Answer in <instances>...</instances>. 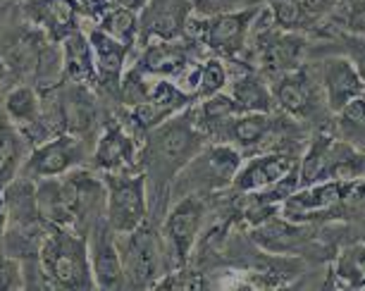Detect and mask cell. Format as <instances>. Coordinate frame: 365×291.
Returning <instances> with one entry per match:
<instances>
[{
    "instance_id": "6da1fadb",
    "label": "cell",
    "mask_w": 365,
    "mask_h": 291,
    "mask_svg": "<svg viewBox=\"0 0 365 291\" xmlns=\"http://www.w3.org/2000/svg\"><path fill=\"white\" fill-rule=\"evenodd\" d=\"M36 205L43 225L70 227L86 237L96 220L106 215V182L86 168L38 179Z\"/></svg>"
},
{
    "instance_id": "7a4b0ae2",
    "label": "cell",
    "mask_w": 365,
    "mask_h": 291,
    "mask_svg": "<svg viewBox=\"0 0 365 291\" xmlns=\"http://www.w3.org/2000/svg\"><path fill=\"white\" fill-rule=\"evenodd\" d=\"M205 141L208 136L196 120L194 106H189L143 134L139 170L146 172V177L155 179L158 184L170 182L184 165L201 153Z\"/></svg>"
},
{
    "instance_id": "3957f363",
    "label": "cell",
    "mask_w": 365,
    "mask_h": 291,
    "mask_svg": "<svg viewBox=\"0 0 365 291\" xmlns=\"http://www.w3.org/2000/svg\"><path fill=\"white\" fill-rule=\"evenodd\" d=\"M38 258L43 265L51 289L86 291L96 289L91 260H88V239L70 227L46 225L41 239Z\"/></svg>"
},
{
    "instance_id": "277c9868",
    "label": "cell",
    "mask_w": 365,
    "mask_h": 291,
    "mask_svg": "<svg viewBox=\"0 0 365 291\" xmlns=\"http://www.w3.org/2000/svg\"><path fill=\"white\" fill-rule=\"evenodd\" d=\"M117 248H120L122 270H125L127 289H155L160 277H168L165 270L172 267L163 237L148 225L136 227L129 234H117Z\"/></svg>"
},
{
    "instance_id": "5b68a950",
    "label": "cell",
    "mask_w": 365,
    "mask_h": 291,
    "mask_svg": "<svg viewBox=\"0 0 365 291\" xmlns=\"http://www.w3.org/2000/svg\"><path fill=\"white\" fill-rule=\"evenodd\" d=\"M106 220L115 234H129L148 218V177L136 172H103Z\"/></svg>"
},
{
    "instance_id": "8992f818",
    "label": "cell",
    "mask_w": 365,
    "mask_h": 291,
    "mask_svg": "<svg viewBox=\"0 0 365 291\" xmlns=\"http://www.w3.org/2000/svg\"><path fill=\"white\" fill-rule=\"evenodd\" d=\"M260 8L249 3L246 8L222 12L212 17H194L187 22V31L210 53L225 60L239 58L241 51L249 46V36L253 31V22L260 17Z\"/></svg>"
},
{
    "instance_id": "52a82bcc",
    "label": "cell",
    "mask_w": 365,
    "mask_h": 291,
    "mask_svg": "<svg viewBox=\"0 0 365 291\" xmlns=\"http://www.w3.org/2000/svg\"><path fill=\"white\" fill-rule=\"evenodd\" d=\"M244 163L239 148L232 143H212L198 153L194 160H189L182 170L177 172L175 179V196L182 198L187 193H203L210 189H222L232 184L234 177Z\"/></svg>"
},
{
    "instance_id": "ba28073f",
    "label": "cell",
    "mask_w": 365,
    "mask_h": 291,
    "mask_svg": "<svg viewBox=\"0 0 365 291\" xmlns=\"http://www.w3.org/2000/svg\"><path fill=\"white\" fill-rule=\"evenodd\" d=\"M93 146H88V138L74 136V134H58L51 141L34 146L31 153L26 155L19 175L31 179H46V177H60L67 172L84 168L91 160Z\"/></svg>"
},
{
    "instance_id": "9c48e42d",
    "label": "cell",
    "mask_w": 365,
    "mask_h": 291,
    "mask_svg": "<svg viewBox=\"0 0 365 291\" xmlns=\"http://www.w3.org/2000/svg\"><path fill=\"white\" fill-rule=\"evenodd\" d=\"M205 218V200L203 193H187V196L177 198L172 210L165 218L163 237L168 246L172 267H184L194 251L198 234H201Z\"/></svg>"
},
{
    "instance_id": "30bf717a",
    "label": "cell",
    "mask_w": 365,
    "mask_h": 291,
    "mask_svg": "<svg viewBox=\"0 0 365 291\" xmlns=\"http://www.w3.org/2000/svg\"><path fill=\"white\" fill-rule=\"evenodd\" d=\"M139 136L127 120H108L96 136L91 150L93 170L101 172H136L139 170Z\"/></svg>"
},
{
    "instance_id": "8fae6325",
    "label": "cell",
    "mask_w": 365,
    "mask_h": 291,
    "mask_svg": "<svg viewBox=\"0 0 365 291\" xmlns=\"http://www.w3.org/2000/svg\"><path fill=\"white\" fill-rule=\"evenodd\" d=\"M365 191V184L361 179L354 182H339V179H329V182H318L311 186H303V191H294L292 196L284 198V218L294 223L303 220H313L318 215L332 213L336 205L344 200L361 196Z\"/></svg>"
},
{
    "instance_id": "7c38bea8",
    "label": "cell",
    "mask_w": 365,
    "mask_h": 291,
    "mask_svg": "<svg viewBox=\"0 0 365 291\" xmlns=\"http://www.w3.org/2000/svg\"><path fill=\"white\" fill-rule=\"evenodd\" d=\"M86 239H88V260H91L96 289H110V291L127 289L120 248H117V234L110 230L106 215H101L91 225Z\"/></svg>"
},
{
    "instance_id": "4fadbf2b",
    "label": "cell",
    "mask_w": 365,
    "mask_h": 291,
    "mask_svg": "<svg viewBox=\"0 0 365 291\" xmlns=\"http://www.w3.org/2000/svg\"><path fill=\"white\" fill-rule=\"evenodd\" d=\"M253 51H256L258 67L272 74H284L301 67L303 53H306V39L292 29H282L272 22L256 34Z\"/></svg>"
},
{
    "instance_id": "5bb4252c",
    "label": "cell",
    "mask_w": 365,
    "mask_h": 291,
    "mask_svg": "<svg viewBox=\"0 0 365 291\" xmlns=\"http://www.w3.org/2000/svg\"><path fill=\"white\" fill-rule=\"evenodd\" d=\"M196 44L191 41L179 39H168V41H150L143 46L139 58L134 60V65L141 74L146 77H182L189 67H194L196 60Z\"/></svg>"
},
{
    "instance_id": "9a60e30c",
    "label": "cell",
    "mask_w": 365,
    "mask_h": 291,
    "mask_svg": "<svg viewBox=\"0 0 365 291\" xmlns=\"http://www.w3.org/2000/svg\"><path fill=\"white\" fill-rule=\"evenodd\" d=\"M22 12L26 22L38 26L55 44L81 29V15H86L84 5L77 0H24Z\"/></svg>"
},
{
    "instance_id": "2e32d148",
    "label": "cell",
    "mask_w": 365,
    "mask_h": 291,
    "mask_svg": "<svg viewBox=\"0 0 365 291\" xmlns=\"http://www.w3.org/2000/svg\"><path fill=\"white\" fill-rule=\"evenodd\" d=\"M320 91L325 96L329 110H341L358 96L365 93V81L361 79L358 69L354 67L346 55H327L318 65Z\"/></svg>"
},
{
    "instance_id": "e0dca14e",
    "label": "cell",
    "mask_w": 365,
    "mask_h": 291,
    "mask_svg": "<svg viewBox=\"0 0 365 291\" xmlns=\"http://www.w3.org/2000/svg\"><path fill=\"white\" fill-rule=\"evenodd\" d=\"M277 129L279 122L274 120L272 113H239L227 120L210 138L217 143H232L244 155L263 148Z\"/></svg>"
},
{
    "instance_id": "ac0fdd59",
    "label": "cell",
    "mask_w": 365,
    "mask_h": 291,
    "mask_svg": "<svg viewBox=\"0 0 365 291\" xmlns=\"http://www.w3.org/2000/svg\"><path fill=\"white\" fill-rule=\"evenodd\" d=\"M60 106H63V120L67 134L88 138L98 127V98L91 84H77V81H63L58 84Z\"/></svg>"
},
{
    "instance_id": "d6986e66",
    "label": "cell",
    "mask_w": 365,
    "mask_h": 291,
    "mask_svg": "<svg viewBox=\"0 0 365 291\" xmlns=\"http://www.w3.org/2000/svg\"><path fill=\"white\" fill-rule=\"evenodd\" d=\"M270 88L274 96V106H279L296 120H306L318 108L320 81H315L306 67L277 74V81Z\"/></svg>"
},
{
    "instance_id": "ffe728a7",
    "label": "cell",
    "mask_w": 365,
    "mask_h": 291,
    "mask_svg": "<svg viewBox=\"0 0 365 291\" xmlns=\"http://www.w3.org/2000/svg\"><path fill=\"white\" fill-rule=\"evenodd\" d=\"M299 168V163L287 153H263L251 158L249 163H241V168L234 177V189L241 193H256L270 189L282 179H287Z\"/></svg>"
},
{
    "instance_id": "44dd1931",
    "label": "cell",
    "mask_w": 365,
    "mask_h": 291,
    "mask_svg": "<svg viewBox=\"0 0 365 291\" xmlns=\"http://www.w3.org/2000/svg\"><path fill=\"white\" fill-rule=\"evenodd\" d=\"M86 34H88V41H91V48H93L98 84L103 88H108V91L117 93L120 91L122 77H125V72H127V60H129L132 48L125 46L122 41L108 36V34L98 29V26H91Z\"/></svg>"
},
{
    "instance_id": "7402d4cb",
    "label": "cell",
    "mask_w": 365,
    "mask_h": 291,
    "mask_svg": "<svg viewBox=\"0 0 365 291\" xmlns=\"http://www.w3.org/2000/svg\"><path fill=\"white\" fill-rule=\"evenodd\" d=\"M8 213V227L12 230H34L41 227V215L36 205V179L19 175L0 191Z\"/></svg>"
},
{
    "instance_id": "603a6c76",
    "label": "cell",
    "mask_w": 365,
    "mask_h": 291,
    "mask_svg": "<svg viewBox=\"0 0 365 291\" xmlns=\"http://www.w3.org/2000/svg\"><path fill=\"white\" fill-rule=\"evenodd\" d=\"M60 51H63V81H77V84L91 86L98 84L93 48L86 31H72L70 36L60 41Z\"/></svg>"
},
{
    "instance_id": "cb8c5ba5",
    "label": "cell",
    "mask_w": 365,
    "mask_h": 291,
    "mask_svg": "<svg viewBox=\"0 0 365 291\" xmlns=\"http://www.w3.org/2000/svg\"><path fill=\"white\" fill-rule=\"evenodd\" d=\"M29 153H31V143L26 141L22 129L12 120H8L3 110H0V191L12 179L19 177L22 165Z\"/></svg>"
},
{
    "instance_id": "d4e9b609",
    "label": "cell",
    "mask_w": 365,
    "mask_h": 291,
    "mask_svg": "<svg viewBox=\"0 0 365 291\" xmlns=\"http://www.w3.org/2000/svg\"><path fill=\"white\" fill-rule=\"evenodd\" d=\"M230 81H232L230 96L237 101L241 113H272L274 110L272 88L265 84L256 69L244 67L241 77H230Z\"/></svg>"
},
{
    "instance_id": "484cf974",
    "label": "cell",
    "mask_w": 365,
    "mask_h": 291,
    "mask_svg": "<svg viewBox=\"0 0 365 291\" xmlns=\"http://www.w3.org/2000/svg\"><path fill=\"white\" fill-rule=\"evenodd\" d=\"M3 113L22 129V134H29L41 115V91L34 84H17L5 93Z\"/></svg>"
},
{
    "instance_id": "4316f807",
    "label": "cell",
    "mask_w": 365,
    "mask_h": 291,
    "mask_svg": "<svg viewBox=\"0 0 365 291\" xmlns=\"http://www.w3.org/2000/svg\"><path fill=\"white\" fill-rule=\"evenodd\" d=\"M98 29L106 31L108 36L122 41L125 46L134 48L139 44V34H141L139 12H132L125 8H108L98 17Z\"/></svg>"
},
{
    "instance_id": "83f0119b",
    "label": "cell",
    "mask_w": 365,
    "mask_h": 291,
    "mask_svg": "<svg viewBox=\"0 0 365 291\" xmlns=\"http://www.w3.org/2000/svg\"><path fill=\"white\" fill-rule=\"evenodd\" d=\"M336 134L354 148L365 150V93L336 110Z\"/></svg>"
},
{
    "instance_id": "f1b7e54d",
    "label": "cell",
    "mask_w": 365,
    "mask_h": 291,
    "mask_svg": "<svg viewBox=\"0 0 365 291\" xmlns=\"http://www.w3.org/2000/svg\"><path fill=\"white\" fill-rule=\"evenodd\" d=\"M299 239H301V230H294L287 223H279V220H274V215L253 227V241L272 253L289 251L292 246L299 244Z\"/></svg>"
},
{
    "instance_id": "f546056e",
    "label": "cell",
    "mask_w": 365,
    "mask_h": 291,
    "mask_svg": "<svg viewBox=\"0 0 365 291\" xmlns=\"http://www.w3.org/2000/svg\"><path fill=\"white\" fill-rule=\"evenodd\" d=\"M230 84V65L225 58H208L201 67L196 69V98H210L215 93H222L225 86Z\"/></svg>"
},
{
    "instance_id": "4dcf8cb0",
    "label": "cell",
    "mask_w": 365,
    "mask_h": 291,
    "mask_svg": "<svg viewBox=\"0 0 365 291\" xmlns=\"http://www.w3.org/2000/svg\"><path fill=\"white\" fill-rule=\"evenodd\" d=\"M251 5H267V12H270L272 22L282 26V29H292L299 31L303 26H308L311 19L303 12L301 0H249Z\"/></svg>"
},
{
    "instance_id": "1f68e13d",
    "label": "cell",
    "mask_w": 365,
    "mask_h": 291,
    "mask_svg": "<svg viewBox=\"0 0 365 291\" xmlns=\"http://www.w3.org/2000/svg\"><path fill=\"white\" fill-rule=\"evenodd\" d=\"M332 15L334 22H339L341 31L365 36V0H339Z\"/></svg>"
},
{
    "instance_id": "d6a6232c",
    "label": "cell",
    "mask_w": 365,
    "mask_h": 291,
    "mask_svg": "<svg viewBox=\"0 0 365 291\" xmlns=\"http://www.w3.org/2000/svg\"><path fill=\"white\" fill-rule=\"evenodd\" d=\"M336 275L344 277L351 287H365V246H351L341 253Z\"/></svg>"
},
{
    "instance_id": "836d02e7",
    "label": "cell",
    "mask_w": 365,
    "mask_h": 291,
    "mask_svg": "<svg viewBox=\"0 0 365 291\" xmlns=\"http://www.w3.org/2000/svg\"><path fill=\"white\" fill-rule=\"evenodd\" d=\"M15 289H24L22 260L0 248V291H15Z\"/></svg>"
},
{
    "instance_id": "e575fe53",
    "label": "cell",
    "mask_w": 365,
    "mask_h": 291,
    "mask_svg": "<svg viewBox=\"0 0 365 291\" xmlns=\"http://www.w3.org/2000/svg\"><path fill=\"white\" fill-rule=\"evenodd\" d=\"M336 39H339L341 44V55H346V58L354 62V67L358 69V74H361V79L365 81V36H356V34H336Z\"/></svg>"
},
{
    "instance_id": "d590c367",
    "label": "cell",
    "mask_w": 365,
    "mask_h": 291,
    "mask_svg": "<svg viewBox=\"0 0 365 291\" xmlns=\"http://www.w3.org/2000/svg\"><path fill=\"white\" fill-rule=\"evenodd\" d=\"M241 3H249V0H191V12L196 17H212L230 10H239Z\"/></svg>"
},
{
    "instance_id": "8d00e7d4",
    "label": "cell",
    "mask_w": 365,
    "mask_h": 291,
    "mask_svg": "<svg viewBox=\"0 0 365 291\" xmlns=\"http://www.w3.org/2000/svg\"><path fill=\"white\" fill-rule=\"evenodd\" d=\"M301 5L308 19H322L332 15L334 8L339 5V0H301Z\"/></svg>"
},
{
    "instance_id": "74e56055",
    "label": "cell",
    "mask_w": 365,
    "mask_h": 291,
    "mask_svg": "<svg viewBox=\"0 0 365 291\" xmlns=\"http://www.w3.org/2000/svg\"><path fill=\"white\" fill-rule=\"evenodd\" d=\"M150 0H110V8H125L132 12H143Z\"/></svg>"
},
{
    "instance_id": "f35d334b",
    "label": "cell",
    "mask_w": 365,
    "mask_h": 291,
    "mask_svg": "<svg viewBox=\"0 0 365 291\" xmlns=\"http://www.w3.org/2000/svg\"><path fill=\"white\" fill-rule=\"evenodd\" d=\"M5 230H8V213H5L3 196H0V241H3V237H5Z\"/></svg>"
},
{
    "instance_id": "ab89813d",
    "label": "cell",
    "mask_w": 365,
    "mask_h": 291,
    "mask_svg": "<svg viewBox=\"0 0 365 291\" xmlns=\"http://www.w3.org/2000/svg\"><path fill=\"white\" fill-rule=\"evenodd\" d=\"M12 77V72H10V65H8V60L3 58V53H0V84H3L5 79Z\"/></svg>"
}]
</instances>
